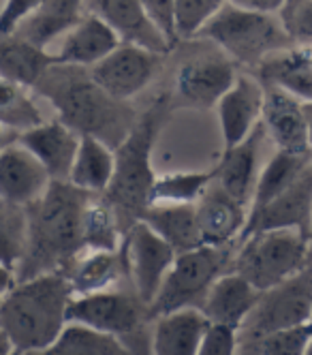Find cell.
<instances>
[{
    "instance_id": "6da1fadb",
    "label": "cell",
    "mask_w": 312,
    "mask_h": 355,
    "mask_svg": "<svg viewBox=\"0 0 312 355\" xmlns=\"http://www.w3.org/2000/svg\"><path fill=\"white\" fill-rule=\"evenodd\" d=\"M92 193L77 189L69 180H51L45 193L26 206L28 212V244L15 272L17 281L67 272L86 250L82 223Z\"/></svg>"
},
{
    "instance_id": "7a4b0ae2",
    "label": "cell",
    "mask_w": 312,
    "mask_h": 355,
    "mask_svg": "<svg viewBox=\"0 0 312 355\" xmlns=\"http://www.w3.org/2000/svg\"><path fill=\"white\" fill-rule=\"evenodd\" d=\"M35 90L49 98L60 120L80 135H92L118 148L135 126V112L103 90L86 67L51 64Z\"/></svg>"
},
{
    "instance_id": "3957f363",
    "label": "cell",
    "mask_w": 312,
    "mask_h": 355,
    "mask_svg": "<svg viewBox=\"0 0 312 355\" xmlns=\"http://www.w3.org/2000/svg\"><path fill=\"white\" fill-rule=\"evenodd\" d=\"M73 297L62 272L17 281L0 297V327L21 353L49 349L69 323L67 311Z\"/></svg>"
},
{
    "instance_id": "277c9868",
    "label": "cell",
    "mask_w": 312,
    "mask_h": 355,
    "mask_svg": "<svg viewBox=\"0 0 312 355\" xmlns=\"http://www.w3.org/2000/svg\"><path fill=\"white\" fill-rule=\"evenodd\" d=\"M167 114L165 98L156 103L135 122L116 152V171L110 189L103 193L114 206L120 227L126 236L150 208V191L156 180L152 171V148Z\"/></svg>"
},
{
    "instance_id": "5b68a950",
    "label": "cell",
    "mask_w": 312,
    "mask_h": 355,
    "mask_svg": "<svg viewBox=\"0 0 312 355\" xmlns=\"http://www.w3.org/2000/svg\"><path fill=\"white\" fill-rule=\"evenodd\" d=\"M240 64L259 67L266 58L295 47L272 13L240 9L227 3L199 33Z\"/></svg>"
},
{
    "instance_id": "8992f818",
    "label": "cell",
    "mask_w": 312,
    "mask_h": 355,
    "mask_svg": "<svg viewBox=\"0 0 312 355\" xmlns=\"http://www.w3.org/2000/svg\"><path fill=\"white\" fill-rule=\"evenodd\" d=\"M312 261L310 238L297 230L254 232L238 242L231 272L244 276L257 291H268L295 276Z\"/></svg>"
},
{
    "instance_id": "52a82bcc",
    "label": "cell",
    "mask_w": 312,
    "mask_h": 355,
    "mask_svg": "<svg viewBox=\"0 0 312 355\" xmlns=\"http://www.w3.org/2000/svg\"><path fill=\"white\" fill-rule=\"evenodd\" d=\"M238 244L197 246L177 252L165 281L150 304V317H163L184 309H199L210 287L227 272H231Z\"/></svg>"
},
{
    "instance_id": "ba28073f",
    "label": "cell",
    "mask_w": 312,
    "mask_h": 355,
    "mask_svg": "<svg viewBox=\"0 0 312 355\" xmlns=\"http://www.w3.org/2000/svg\"><path fill=\"white\" fill-rule=\"evenodd\" d=\"M69 323H82L122 340L131 355H152V334L146 325L152 321L150 309L135 291H98L77 295L67 311Z\"/></svg>"
},
{
    "instance_id": "9c48e42d",
    "label": "cell",
    "mask_w": 312,
    "mask_h": 355,
    "mask_svg": "<svg viewBox=\"0 0 312 355\" xmlns=\"http://www.w3.org/2000/svg\"><path fill=\"white\" fill-rule=\"evenodd\" d=\"M312 323V261L280 285L261 291L240 329L242 340H259L278 329Z\"/></svg>"
},
{
    "instance_id": "30bf717a",
    "label": "cell",
    "mask_w": 312,
    "mask_h": 355,
    "mask_svg": "<svg viewBox=\"0 0 312 355\" xmlns=\"http://www.w3.org/2000/svg\"><path fill=\"white\" fill-rule=\"evenodd\" d=\"M122 250L126 257L128 278H131V289L150 309L177 252L144 220H137L126 232Z\"/></svg>"
},
{
    "instance_id": "8fae6325",
    "label": "cell",
    "mask_w": 312,
    "mask_h": 355,
    "mask_svg": "<svg viewBox=\"0 0 312 355\" xmlns=\"http://www.w3.org/2000/svg\"><path fill=\"white\" fill-rule=\"evenodd\" d=\"M159 64L161 54L133 43H120L112 54L90 67V75L110 96L128 101L150 84Z\"/></svg>"
},
{
    "instance_id": "7c38bea8",
    "label": "cell",
    "mask_w": 312,
    "mask_h": 355,
    "mask_svg": "<svg viewBox=\"0 0 312 355\" xmlns=\"http://www.w3.org/2000/svg\"><path fill=\"white\" fill-rule=\"evenodd\" d=\"M236 64L225 54H205L187 60L177 69L175 88L193 107H214L236 82Z\"/></svg>"
},
{
    "instance_id": "4fadbf2b",
    "label": "cell",
    "mask_w": 312,
    "mask_h": 355,
    "mask_svg": "<svg viewBox=\"0 0 312 355\" xmlns=\"http://www.w3.org/2000/svg\"><path fill=\"white\" fill-rule=\"evenodd\" d=\"M310 227H312V163L270 206H266L257 216L246 220L240 240H244L254 232H268V230H297L310 238Z\"/></svg>"
},
{
    "instance_id": "5bb4252c",
    "label": "cell",
    "mask_w": 312,
    "mask_h": 355,
    "mask_svg": "<svg viewBox=\"0 0 312 355\" xmlns=\"http://www.w3.org/2000/svg\"><path fill=\"white\" fill-rule=\"evenodd\" d=\"M197 225L203 246L238 244L248 220V206L212 182L197 201Z\"/></svg>"
},
{
    "instance_id": "9a60e30c",
    "label": "cell",
    "mask_w": 312,
    "mask_h": 355,
    "mask_svg": "<svg viewBox=\"0 0 312 355\" xmlns=\"http://www.w3.org/2000/svg\"><path fill=\"white\" fill-rule=\"evenodd\" d=\"M266 103V86L250 75H238L233 86L218 101V120L225 148L244 141L261 122Z\"/></svg>"
},
{
    "instance_id": "2e32d148",
    "label": "cell",
    "mask_w": 312,
    "mask_h": 355,
    "mask_svg": "<svg viewBox=\"0 0 312 355\" xmlns=\"http://www.w3.org/2000/svg\"><path fill=\"white\" fill-rule=\"evenodd\" d=\"M86 9L105 21L122 43L146 47L161 56L171 52L165 37L148 17L141 0H86Z\"/></svg>"
},
{
    "instance_id": "e0dca14e",
    "label": "cell",
    "mask_w": 312,
    "mask_h": 355,
    "mask_svg": "<svg viewBox=\"0 0 312 355\" xmlns=\"http://www.w3.org/2000/svg\"><path fill=\"white\" fill-rule=\"evenodd\" d=\"M49 182L47 169L24 144L11 141L0 150V199L31 206L45 193Z\"/></svg>"
},
{
    "instance_id": "ac0fdd59",
    "label": "cell",
    "mask_w": 312,
    "mask_h": 355,
    "mask_svg": "<svg viewBox=\"0 0 312 355\" xmlns=\"http://www.w3.org/2000/svg\"><path fill=\"white\" fill-rule=\"evenodd\" d=\"M266 86V84H263ZM261 122L278 150L312 152L304 103L276 86H266V103Z\"/></svg>"
},
{
    "instance_id": "d6986e66",
    "label": "cell",
    "mask_w": 312,
    "mask_h": 355,
    "mask_svg": "<svg viewBox=\"0 0 312 355\" xmlns=\"http://www.w3.org/2000/svg\"><path fill=\"white\" fill-rule=\"evenodd\" d=\"M80 139L82 135L75 133L62 120L41 122L35 129L19 135V144H24L41 161L51 180H69Z\"/></svg>"
},
{
    "instance_id": "ffe728a7",
    "label": "cell",
    "mask_w": 312,
    "mask_h": 355,
    "mask_svg": "<svg viewBox=\"0 0 312 355\" xmlns=\"http://www.w3.org/2000/svg\"><path fill=\"white\" fill-rule=\"evenodd\" d=\"M266 135L268 133L263 122H259L244 141L233 148H225V155L214 169V182L248 208L259 178V150H261V141Z\"/></svg>"
},
{
    "instance_id": "44dd1931",
    "label": "cell",
    "mask_w": 312,
    "mask_h": 355,
    "mask_svg": "<svg viewBox=\"0 0 312 355\" xmlns=\"http://www.w3.org/2000/svg\"><path fill=\"white\" fill-rule=\"evenodd\" d=\"M259 295H261V291H257L244 276L227 272L210 287L199 311L210 323L227 325L240 332L248 315L257 306Z\"/></svg>"
},
{
    "instance_id": "7402d4cb",
    "label": "cell",
    "mask_w": 312,
    "mask_h": 355,
    "mask_svg": "<svg viewBox=\"0 0 312 355\" xmlns=\"http://www.w3.org/2000/svg\"><path fill=\"white\" fill-rule=\"evenodd\" d=\"M120 37L101 17L88 13L77 26L67 33L56 56L58 64L71 67H94L120 45Z\"/></svg>"
},
{
    "instance_id": "603a6c76",
    "label": "cell",
    "mask_w": 312,
    "mask_h": 355,
    "mask_svg": "<svg viewBox=\"0 0 312 355\" xmlns=\"http://www.w3.org/2000/svg\"><path fill=\"white\" fill-rule=\"evenodd\" d=\"M210 321L199 309L175 311L154 319L152 355H197Z\"/></svg>"
},
{
    "instance_id": "cb8c5ba5",
    "label": "cell",
    "mask_w": 312,
    "mask_h": 355,
    "mask_svg": "<svg viewBox=\"0 0 312 355\" xmlns=\"http://www.w3.org/2000/svg\"><path fill=\"white\" fill-rule=\"evenodd\" d=\"M257 69L261 84L282 88L302 103H312V47H291L266 58Z\"/></svg>"
},
{
    "instance_id": "d4e9b609",
    "label": "cell",
    "mask_w": 312,
    "mask_h": 355,
    "mask_svg": "<svg viewBox=\"0 0 312 355\" xmlns=\"http://www.w3.org/2000/svg\"><path fill=\"white\" fill-rule=\"evenodd\" d=\"M64 276L75 297L107 291L122 276H128L124 250L122 246L118 250H90L88 255L77 257Z\"/></svg>"
},
{
    "instance_id": "484cf974",
    "label": "cell",
    "mask_w": 312,
    "mask_h": 355,
    "mask_svg": "<svg viewBox=\"0 0 312 355\" xmlns=\"http://www.w3.org/2000/svg\"><path fill=\"white\" fill-rule=\"evenodd\" d=\"M56 56L19 35L0 37V78L21 88H35Z\"/></svg>"
},
{
    "instance_id": "4316f807",
    "label": "cell",
    "mask_w": 312,
    "mask_h": 355,
    "mask_svg": "<svg viewBox=\"0 0 312 355\" xmlns=\"http://www.w3.org/2000/svg\"><path fill=\"white\" fill-rule=\"evenodd\" d=\"M84 7L86 0H43L15 28V35L45 49L56 37L80 24Z\"/></svg>"
},
{
    "instance_id": "83f0119b",
    "label": "cell",
    "mask_w": 312,
    "mask_h": 355,
    "mask_svg": "<svg viewBox=\"0 0 312 355\" xmlns=\"http://www.w3.org/2000/svg\"><path fill=\"white\" fill-rule=\"evenodd\" d=\"M116 171V152L105 141L92 135H82L80 148L71 167L69 182L92 195H103Z\"/></svg>"
},
{
    "instance_id": "f1b7e54d",
    "label": "cell",
    "mask_w": 312,
    "mask_h": 355,
    "mask_svg": "<svg viewBox=\"0 0 312 355\" xmlns=\"http://www.w3.org/2000/svg\"><path fill=\"white\" fill-rule=\"evenodd\" d=\"M310 163H312V152L278 150L268 161L263 171H259L254 193L250 199V208H248V218L257 216L266 206H270L282 191H287Z\"/></svg>"
},
{
    "instance_id": "f546056e",
    "label": "cell",
    "mask_w": 312,
    "mask_h": 355,
    "mask_svg": "<svg viewBox=\"0 0 312 355\" xmlns=\"http://www.w3.org/2000/svg\"><path fill=\"white\" fill-rule=\"evenodd\" d=\"M152 230L167 240L175 252H187L201 244L195 204H152L144 216Z\"/></svg>"
},
{
    "instance_id": "4dcf8cb0",
    "label": "cell",
    "mask_w": 312,
    "mask_h": 355,
    "mask_svg": "<svg viewBox=\"0 0 312 355\" xmlns=\"http://www.w3.org/2000/svg\"><path fill=\"white\" fill-rule=\"evenodd\" d=\"M86 250H118L124 242V232L118 214L105 195H92L82 223Z\"/></svg>"
},
{
    "instance_id": "1f68e13d",
    "label": "cell",
    "mask_w": 312,
    "mask_h": 355,
    "mask_svg": "<svg viewBox=\"0 0 312 355\" xmlns=\"http://www.w3.org/2000/svg\"><path fill=\"white\" fill-rule=\"evenodd\" d=\"M49 349L54 355H131L120 338L82 323H67Z\"/></svg>"
},
{
    "instance_id": "d6a6232c",
    "label": "cell",
    "mask_w": 312,
    "mask_h": 355,
    "mask_svg": "<svg viewBox=\"0 0 312 355\" xmlns=\"http://www.w3.org/2000/svg\"><path fill=\"white\" fill-rule=\"evenodd\" d=\"M216 171H175L156 175L150 191L152 204H197L203 191L214 182Z\"/></svg>"
},
{
    "instance_id": "836d02e7",
    "label": "cell",
    "mask_w": 312,
    "mask_h": 355,
    "mask_svg": "<svg viewBox=\"0 0 312 355\" xmlns=\"http://www.w3.org/2000/svg\"><path fill=\"white\" fill-rule=\"evenodd\" d=\"M28 244V212L26 206L0 199V263L17 272Z\"/></svg>"
},
{
    "instance_id": "e575fe53",
    "label": "cell",
    "mask_w": 312,
    "mask_h": 355,
    "mask_svg": "<svg viewBox=\"0 0 312 355\" xmlns=\"http://www.w3.org/2000/svg\"><path fill=\"white\" fill-rule=\"evenodd\" d=\"M43 120L33 98L21 86L0 78V124L9 131H31Z\"/></svg>"
},
{
    "instance_id": "d590c367",
    "label": "cell",
    "mask_w": 312,
    "mask_h": 355,
    "mask_svg": "<svg viewBox=\"0 0 312 355\" xmlns=\"http://www.w3.org/2000/svg\"><path fill=\"white\" fill-rule=\"evenodd\" d=\"M227 0H175V31L177 39H191L203 31Z\"/></svg>"
},
{
    "instance_id": "8d00e7d4",
    "label": "cell",
    "mask_w": 312,
    "mask_h": 355,
    "mask_svg": "<svg viewBox=\"0 0 312 355\" xmlns=\"http://www.w3.org/2000/svg\"><path fill=\"white\" fill-rule=\"evenodd\" d=\"M312 338V323L278 329L259 340H242V343H254L261 355H304L306 347Z\"/></svg>"
},
{
    "instance_id": "74e56055",
    "label": "cell",
    "mask_w": 312,
    "mask_h": 355,
    "mask_svg": "<svg viewBox=\"0 0 312 355\" xmlns=\"http://www.w3.org/2000/svg\"><path fill=\"white\" fill-rule=\"evenodd\" d=\"M278 19L295 47H312V0H284Z\"/></svg>"
},
{
    "instance_id": "f35d334b",
    "label": "cell",
    "mask_w": 312,
    "mask_h": 355,
    "mask_svg": "<svg viewBox=\"0 0 312 355\" xmlns=\"http://www.w3.org/2000/svg\"><path fill=\"white\" fill-rule=\"evenodd\" d=\"M238 349H240L238 329L210 323L203 334L197 355H238Z\"/></svg>"
},
{
    "instance_id": "ab89813d",
    "label": "cell",
    "mask_w": 312,
    "mask_h": 355,
    "mask_svg": "<svg viewBox=\"0 0 312 355\" xmlns=\"http://www.w3.org/2000/svg\"><path fill=\"white\" fill-rule=\"evenodd\" d=\"M141 5L148 17L152 19V24L159 28V33L173 49L175 43L180 41L175 31V0H141Z\"/></svg>"
},
{
    "instance_id": "60d3db41",
    "label": "cell",
    "mask_w": 312,
    "mask_h": 355,
    "mask_svg": "<svg viewBox=\"0 0 312 355\" xmlns=\"http://www.w3.org/2000/svg\"><path fill=\"white\" fill-rule=\"evenodd\" d=\"M43 0H7L0 11V37L13 35L19 24L28 17Z\"/></svg>"
},
{
    "instance_id": "b9f144b4",
    "label": "cell",
    "mask_w": 312,
    "mask_h": 355,
    "mask_svg": "<svg viewBox=\"0 0 312 355\" xmlns=\"http://www.w3.org/2000/svg\"><path fill=\"white\" fill-rule=\"evenodd\" d=\"M227 3L236 5L240 9L259 11V13H278L284 0H227Z\"/></svg>"
},
{
    "instance_id": "7bdbcfd3",
    "label": "cell",
    "mask_w": 312,
    "mask_h": 355,
    "mask_svg": "<svg viewBox=\"0 0 312 355\" xmlns=\"http://www.w3.org/2000/svg\"><path fill=\"white\" fill-rule=\"evenodd\" d=\"M13 283H15V274L0 263V297H3L13 287Z\"/></svg>"
},
{
    "instance_id": "ee69618b",
    "label": "cell",
    "mask_w": 312,
    "mask_h": 355,
    "mask_svg": "<svg viewBox=\"0 0 312 355\" xmlns=\"http://www.w3.org/2000/svg\"><path fill=\"white\" fill-rule=\"evenodd\" d=\"M15 351L13 343L9 340V336L5 334V329L0 327V355H11Z\"/></svg>"
},
{
    "instance_id": "f6af8a7d",
    "label": "cell",
    "mask_w": 312,
    "mask_h": 355,
    "mask_svg": "<svg viewBox=\"0 0 312 355\" xmlns=\"http://www.w3.org/2000/svg\"><path fill=\"white\" fill-rule=\"evenodd\" d=\"M238 355H261V353H259V349H257L254 343H240Z\"/></svg>"
},
{
    "instance_id": "bcb514c9",
    "label": "cell",
    "mask_w": 312,
    "mask_h": 355,
    "mask_svg": "<svg viewBox=\"0 0 312 355\" xmlns=\"http://www.w3.org/2000/svg\"><path fill=\"white\" fill-rule=\"evenodd\" d=\"M9 137H11V131H9V129H5V126L0 124V150H3L7 144H11V141H9Z\"/></svg>"
},
{
    "instance_id": "7dc6e473",
    "label": "cell",
    "mask_w": 312,
    "mask_h": 355,
    "mask_svg": "<svg viewBox=\"0 0 312 355\" xmlns=\"http://www.w3.org/2000/svg\"><path fill=\"white\" fill-rule=\"evenodd\" d=\"M21 355H54L51 349H35V351H24Z\"/></svg>"
},
{
    "instance_id": "c3c4849f",
    "label": "cell",
    "mask_w": 312,
    "mask_h": 355,
    "mask_svg": "<svg viewBox=\"0 0 312 355\" xmlns=\"http://www.w3.org/2000/svg\"><path fill=\"white\" fill-rule=\"evenodd\" d=\"M304 355H312V338H310V343H308V347H306V353Z\"/></svg>"
},
{
    "instance_id": "681fc988",
    "label": "cell",
    "mask_w": 312,
    "mask_h": 355,
    "mask_svg": "<svg viewBox=\"0 0 312 355\" xmlns=\"http://www.w3.org/2000/svg\"><path fill=\"white\" fill-rule=\"evenodd\" d=\"M11 355H21V351H17V349H15V351H13Z\"/></svg>"
},
{
    "instance_id": "f907efd6",
    "label": "cell",
    "mask_w": 312,
    "mask_h": 355,
    "mask_svg": "<svg viewBox=\"0 0 312 355\" xmlns=\"http://www.w3.org/2000/svg\"><path fill=\"white\" fill-rule=\"evenodd\" d=\"M310 246H312V227H310Z\"/></svg>"
}]
</instances>
